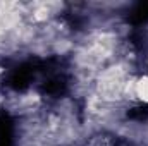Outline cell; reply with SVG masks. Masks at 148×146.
I'll list each match as a JSON object with an SVG mask.
<instances>
[{
    "mask_svg": "<svg viewBox=\"0 0 148 146\" xmlns=\"http://www.w3.org/2000/svg\"><path fill=\"white\" fill-rule=\"evenodd\" d=\"M138 93L141 95V98H145V100H148V79H145V81H141V83L138 84Z\"/></svg>",
    "mask_w": 148,
    "mask_h": 146,
    "instance_id": "obj_1",
    "label": "cell"
}]
</instances>
